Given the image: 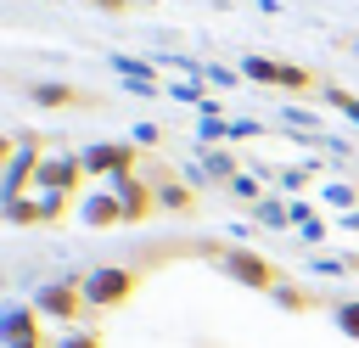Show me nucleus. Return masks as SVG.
<instances>
[{"mask_svg":"<svg viewBox=\"0 0 359 348\" xmlns=\"http://www.w3.org/2000/svg\"><path fill=\"white\" fill-rule=\"evenodd\" d=\"M67 348H101V342H95V337H73Z\"/></svg>","mask_w":359,"mask_h":348,"instance_id":"0eeeda50","label":"nucleus"},{"mask_svg":"<svg viewBox=\"0 0 359 348\" xmlns=\"http://www.w3.org/2000/svg\"><path fill=\"white\" fill-rule=\"evenodd\" d=\"M95 6H107V11H129V0H95Z\"/></svg>","mask_w":359,"mask_h":348,"instance_id":"6e6552de","label":"nucleus"},{"mask_svg":"<svg viewBox=\"0 0 359 348\" xmlns=\"http://www.w3.org/2000/svg\"><path fill=\"white\" fill-rule=\"evenodd\" d=\"M247 73H252V79H264V84H286V90H314V73H303V67H286V62H264V56H252V62H247Z\"/></svg>","mask_w":359,"mask_h":348,"instance_id":"20e7f679","label":"nucleus"},{"mask_svg":"<svg viewBox=\"0 0 359 348\" xmlns=\"http://www.w3.org/2000/svg\"><path fill=\"white\" fill-rule=\"evenodd\" d=\"M90 297H84V281H67V286H50L39 292V314H56V320H84Z\"/></svg>","mask_w":359,"mask_h":348,"instance_id":"f03ea898","label":"nucleus"},{"mask_svg":"<svg viewBox=\"0 0 359 348\" xmlns=\"http://www.w3.org/2000/svg\"><path fill=\"white\" fill-rule=\"evenodd\" d=\"M11 348H45V342H39L34 314H17V320H11Z\"/></svg>","mask_w":359,"mask_h":348,"instance_id":"39448f33","label":"nucleus"},{"mask_svg":"<svg viewBox=\"0 0 359 348\" xmlns=\"http://www.w3.org/2000/svg\"><path fill=\"white\" fill-rule=\"evenodd\" d=\"M135 286H140V269H101V275L84 281V297H90V309H112V303H123Z\"/></svg>","mask_w":359,"mask_h":348,"instance_id":"f257e3e1","label":"nucleus"},{"mask_svg":"<svg viewBox=\"0 0 359 348\" xmlns=\"http://www.w3.org/2000/svg\"><path fill=\"white\" fill-rule=\"evenodd\" d=\"M224 269L230 275H241L247 286H258V292H275L280 286V269L275 264H264V258H252V253H224Z\"/></svg>","mask_w":359,"mask_h":348,"instance_id":"7ed1b4c3","label":"nucleus"},{"mask_svg":"<svg viewBox=\"0 0 359 348\" xmlns=\"http://www.w3.org/2000/svg\"><path fill=\"white\" fill-rule=\"evenodd\" d=\"M337 320H342V331H348V337H359V303H342V309H337Z\"/></svg>","mask_w":359,"mask_h":348,"instance_id":"423d86ee","label":"nucleus"}]
</instances>
